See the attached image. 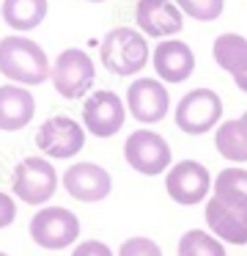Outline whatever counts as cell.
<instances>
[{
	"mask_svg": "<svg viewBox=\"0 0 247 256\" xmlns=\"http://www.w3.org/2000/svg\"><path fill=\"white\" fill-rule=\"evenodd\" d=\"M176 127L187 135H206L223 124V100L212 88H192L176 105Z\"/></svg>",
	"mask_w": 247,
	"mask_h": 256,
	"instance_id": "3",
	"label": "cell"
},
{
	"mask_svg": "<svg viewBox=\"0 0 247 256\" xmlns=\"http://www.w3.org/2000/svg\"><path fill=\"white\" fill-rule=\"evenodd\" d=\"M173 3L181 8V14L198 22H214L225 8V0H173Z\"/></svg>",
	"mask_w": 247,
	"mask_h": 256,
	"instance_id": "22",
	"label": "cell"
},
{
	"mask_svg": "<svg viewBox=\"0 0 247 256\" xmlns=\"http://www.w3.org/2000/svg\"><path fill=\"white\" fill-rule=\"evenodd\" d=\"M151 64L162 83H184L195 72V52L181 39H162L151 52Z\"/></svg>",
	"mask_w": 247,
	"mask_h": 256,
	"instance_id": "15",
	"label": "cell"
},
{
	"mask_svg": "<svg viewBox=\"0 0 247 256\" xmlns=\"http://www.w3.org/2000/svg\"><path fill=\"white\" fill-rule=\"evenodd\" d=\"M206 226L220 242L228 245H247V206H231L225 201L209 196L203 206Z\"/></svg>",
	"mask_w": 247,
	"mask_h": 256,
	"instance_id": "14",
	"label": "cell"
},
{
	"mask_svg": "<svg viewBox=\"0 0 247 256\" xmlns=\"http://www.w3.org/2000/svg\"><path fill=\"white\" fill-rule=\"evenodd\" d=\"M0 256H8V254H3V250H0Z\"/></svg>",
	"mask_w": 247,
	"mask_h": 256,
	"instance_id": "28",
	"label": "cell"
},
{
	"mask_svg": "<svg viewBox=\"0 0 247 256\" xmlns=\"http://www.w3.org/2000/svg\"><path fill=\"white\" fill-rule=\"evenodd\" d=\"M126 110L140 124H159L170 110V94L162 80L137 78L126 88Z\"/></svg>",
	"mask_w": 247,
	"mask_h": 256,
	"instance_id": "11",
	"label": "cell"
},
{
	"mask_svg": "<svg viewBox=\"0 0 247 256\" xmlns=\"http://www.w3.org/2000/svg\"><path fill=\"white\" fill-rule=\"evenodd\" d=\"M47 8V0H3L0 14H3V22L8 28L25 34V30H33L44 22Z\"/></svg>",
	"mask_w": 247,
	"mask_h": 256,
	"instance_id": "18",
	"label": "cell"
},
{
	"mask_svg": "<svg viewBox=\"0 0 247 256\" xmlns=\"http://www.w3.org/2000/svg\"><path fill=\"white\" fill-rule=\"evenodd\" d=\"M234 83H236V88H239V91H245V94H247V72L242 74V78H236Z\"/></svg>",
	"mask_w": 247,
	"mask_h": 256,
	"instance_id": "26",
	"label": "cell"
},
{
	"mask_svg": "<svg viewBox=\"0 0 247 256\" xmlns=\"http://www.w3.org/2000/svg\"><path fill=\"white\" fill-rule=\"evenodd\" d=\"M179 256H228L225 242H220L212 232H203V228H190L179 237Z\"/></svg>",
	"mask_w": 247,
	"mask_h": 256,
	"instance_id": "21",
	"label": "cell"
},
{
	"mask_svg": "<svg viewBox=\"0 0 247 256\" xmlns=\"http://www.w3.org/2000/svg\"><path fill=\"white\" fill-rule=\"evenodd\" d=\"M14 218H16L14 198H11L8 193H0V228L11 226V223H14Z\"/></svg>",
	"mask_w": 247,
	"mask_h": 256,
	"instance_id": "25",
	"label": "cell"
},
{
	"mask_svg": "<svg viewBox=\"0 0 247 256\" xmlns=\"http://www.w3.org/2000/svg\"><path fill=\"white\" fill-rule=\"evenodd\" d=\"M88 3H104V0H88Z\"/></svg>",
	"mask_w": 247,
	"mask_h": 256,
	"instance_id": "27",
	"label": "cell"
},
{
	"mask_svg": "<svg viewBox=\"0 0 247 256\" xmlns=\"http://www.w3.org/2000/svg\"><path fill=\"white\" fill-rule=\"evenodd\" d=\"M212 196L231 206H247V168L231 166L214 176Z\"/></svg>",
	"mask_w": 247,
	"mask_h": 256,
	"instance_id": "20",
	"label": "cell"
},
{
	"mask_svg": "<svg viewBox=\"0 0 247 256\" xmlns=\"http://www.w3.org/2000/svg\"><path fill=\"white\" fill-rule=\"evenodd\" d=\"M214 61L223 72H228L231 78H239L247 72V39L239 34H223L214 39Z\"/></svg>",
	"mask_w": 247,
	"mask_h": 256,
	"instance_id": "19",
	"label": "cell"
},
{
	"mask_svg": "<svg viewBox=\"0 0 247 256\" xmlns=\"http://www.w3.org/2000/svg\"><path fill=\"white\" fill-rule=\"evenodd\" d=\"M60 184V176L55 171V166L49 160H41V157H25V160L16 162L14 176H11V190L14 196L22 201V204H47L55 196Z\"/></svg>",
	"mask_w": 247,
	"mask_h": 256,
	"instance_id": "4",
	"label": "cell"
},
{
	"mask_svg": "<svg viewBox=\"0 0 247 256\" xmlns=\"http://www.w3.org/2000/svg\"><path fill=\"white\" fill-rule=\"evenodd\" d=\"M36 146L52 160H69L85 146V127L69 116H49L36 130Z\"/></svg>",
	"mask_w": 247,
	"mask_h": 256,
	"instance_id": "10",
	"label": "cell"
},
{
	"mask_svg": "<svg viewBox=\"0 0 247 256\" xmlns=\"http://www.w3.org/2000/svg\"><path fill=\"white\" fill-rule=\"evenodd\" d=\"M36 116V100L25 86H0V130L16 132Z\"/></svg>",
	"mask_w": 247,
	"mask_h": 256,
	"instance_id": "16",
	"label": "cell"
},
{
	"mask_svg": "<svg viewBox=\"0 0 247 256\" xmlns=\"http://www.w3.org/2000/svg\"><path fill=\"white\" fill-rule=\"evenodd\" d=\"M0 74L27 88V86H41L44 80H49L52 66L41 44H36L27 36H5L0 42Z\"/></svg>",
	"mask_w": 247,
	"mask_h": 256,
	"instance_id": "1",
	"label": "cell"
},
{
	"mask_svg": "<svg viewBox=\"0 0 247 256\" xmlns=\"http://www.w3.org/2000/svg\"><path fill=\"white\" fill-rule=\"evenodd\" d=\"M212 188H214V176L198 160H179L165 174V190L181 206L203 204Z\"/></svg>",
	"mask_w": 247,
	"mask_h": 256,
	"instance_id": "8",
	"label": "cell"
},
{
	"mask_svg": "<svg viewBox=\"0 0 247 256\" xmlns=\"http://www.w3.org/2000/svg\"><path fill=\"white\" fill-rule=\"evenodd\" d=\"M135 22L143 36L168 39V36H176L184 28V14L173 0H137Z\"/></svg>",
	"mask_w": 247,
	"mask_h": 256,
	"instance_id": "13",
	"label": "cell"
},
{
	"mask_svg": "<svg viewBox=\"0 0 247 256\" xmlns=\"http://www.w3.org/2000/svg\"><path fill=\"white\" fill-rule=\"evenodd\" d=\"M30 237L47 250L69 248L80 237V218L66 206H41L30 218Z\"/></svg>",
	"mask_w": 247,
	"mask_h": 256,
	"instance_id": "7",
	"label": "cell"
},
{
	"mask_svg": "<svg viewBox=\"0 0 247 256\" xmlns=\"http://www.w3.org/2000/svg\"><path fill=\"white\" fill-rule=\"evenodd\" d=\"M52 80L55 91H58L63 100H80L88 91L93 88V80H96V66H93L91 56L85 50H77L69 47L63 50L52 64Z\"/></svg>",
	"mask_w": 247,
	"mask_h": 256,
	"instance_id": "6",
	"label": "cell"
},
{
	"mask_svg": "<svg viewBox=\"0 0 247 256\" xmlns=\"http://www.w3.org/2000/svg\"><path fill=\"white\" fill-rule=\"evenodd\" d=\"M245 116H247V110H245Z\"/></svg>",
	"mask_w": 247,
	"mask_h": 256,
	"instance_id": "29",
	"label": "cell"
},
{
	"mask_svg": "<svg viewBox=\"0 0 247 256\" xmlns=\"http://www.w3.org/2000/svg\"><path fill=\"white\" fill-rule=\"evenodd\" d=\"M126 122V105L115 91H93L82 102V127L96 138H113Z\"/></svg>",
	"mask_w": 247,
	"mask_h": 256,
	"instance_id": "9",
	"label": "cell"
},
{
	"mask_svg": "<svg viewBox=\"0 0 247 256\" xmlns=\"http://www.w3.org/2000/svg\"><path fill=\"white\" fill-rule=\"evenodd\" d=\"M71 256H115V254L110 250L107 242H102V240H85V242H80L71 250Z\"/></svg>",
	"mask_w": 247,
	"mask_h": 256,
	"instance_id": "24",
	"label": "cell"
},
{
	"mask_svg": "<svg viewBox=\"0 0 247 256\" xmlns=\"http://www.w3.org/2000/svg\"><path fill=\"white\" fill-rule=\"evenodd\" d=\"M124 157L129 168H135L143 176H159L168 174L173 166L170 144L154 130H135L124 144Z\"/></svg>",
	"mask_w": 247,
	"mask_h": 256,
	"instance_id": "5",
	"label": "cell"
},
{
	"mask_svg": "<svg viewBox=\"0 0 247 256\" xmlns=\"http://www.w3.org/2000/svg\"><path fill=\"white\" fill-rule=\"evenodd\" d=\"M115 256H162V248L151 237H129L121 242Z\"/></svg>",
	"mask_w": 247,
	"mask_h": 256,
	"instance_id": "23",
	"label": "cell"
},
{
	"mask_svg": "<svg viewBox=\"0 0 247 256\" xmlns=\"http://www.w3.org/2000/svg\"><path fill=\"white\" fill-rule=\"evenodd\" d=\"M214 146L217 152L231 162H247V116L228 118L214 132Z\"/></svg>",
	"mask_w": 247,
	"mask_h": 256,
	"instance_id": "17",
	"label": "cell"
},
{
	"mask_svg": "<svg viewBox=\"0 0 247 256\" xmlns=\"http://www.w3.org/2000/svg\"><path fill=\"white\" fill-rule=\"evenodd\" d=\"M60 184L71 198L85 201V204H99L113 190V176L107 168L96 166V162H74L63 171Z\"/></svg>",
	"mask_w": 247,
	"mask_h": 256,
	"instance_id": "12",
	"label": "cell"
},
{
	"mask_svg": "<svg viewBox=\"0 0 247 256\" xmlns=\"http://www.w3.org/2000/svg\"><path fill=\"white\" fill-rule=\"evenodd\" d=\"M99 58H102V66L107 72L118 74V78H132V74L143 72V66L151 58V50H148V42L143 39L140 30L121 25V28L104 34Z\"/></svg>",
	"mask_w": 247,
	"mask_h": 256,
	"instance_id": "2",
	"label": "cell"
}]
</instances>
